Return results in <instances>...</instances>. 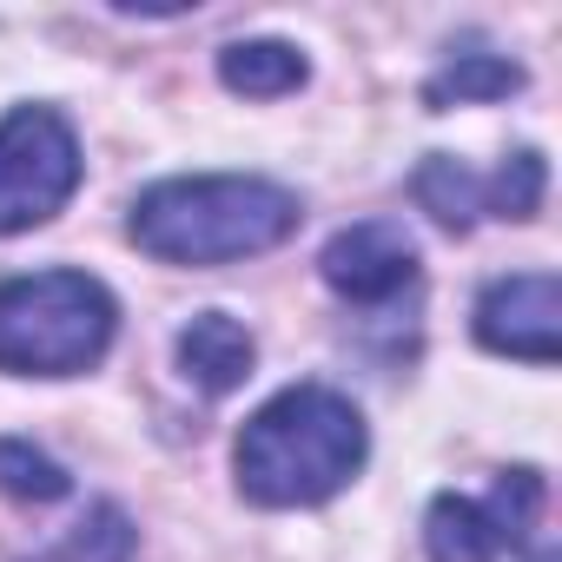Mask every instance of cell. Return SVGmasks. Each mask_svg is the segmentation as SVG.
I'll use <instances>...</instances> for the list:
<instances>
[{
  "label": "cell",
  "mask_w": 562,
  "mask_h": 562,
  "mask_svg": "<svg viewBox=\"0 0 562 562\" xmlns=\"http://www.w3.org/2000/svg\"><path fill=\"white\" fill-rule=\"evenodd\" d=\"M371 457L364 411L331 384H292L258 404L232 443L238 496L258 509H318Z\"/></svg>",
  "instance_id": "cell-1"
},
{
  "label": "cell",
  "mask_w": 562,
  "mask_h": 562,
  "mask_svg": "<svg viewBox=\"0 0 562 562\" xmlns=\"http://www.w3.org/2000/svg\"><path fill=\"white\" fill-rule=\"evenodd\" d=\"M305 205L292 186L251 179V172H192L159 179L133 199V245L159 265H232L285 245L299 232Z\"/></svg>",
  "instance_id": "cell-2"
},
{
  "label": "cell",
  "mask_w": 562,
  "mask_h": 562,
  "mask_svg": "<svg viewBox=\"0 0 562 562\" xmlns=\"http://www.w3.org/2000/svg\"><path fill=\"white\" fill-rule=\"evenodd\" d=\"M120 305L93 271L54 265L0 285V371L8 378H80L113 351Z\"/></svg>",
  "instance_id": "cell-3"
},
{
  "label": "cell",
  "mask_w": 562,
  "mask_h": 562,
  "mask_svg": "<svg viewBox=\"0 0 562 562\" xmlns=\"http://www.w3.org/2000/svg\"><path fill=\"white\" fill-rule=\"evenodd\" d=\"M80 192V139L54 106H14L0 120V238L47 225Z\"/></svg>",
  "instance_id": "cell-4"
},
{
  "label": "cell",
  "mask_w": 562,
  "mask_h": 562,
  "mask_svg": "<svg viewBox=\"0 0 562 562\" xmlns=\"http://www.w3.org/2000/svg\"><path fill=\"white\" fill-rule=\"evenodd\" d=\"M542 496H549V483L529 463L496 470V483H490L483 503L443 490L424 509V555L430 562H496V555H509V549L529 542V529L542 516Z\"/></svg>",
  "instance_id": "cell-5"
},
{
  "label": "cell",
  "mask_w": 562,
  "mask_h": 562,
  "mask_svg": "<svg viewBox=\"0 0 562 562\" xmlns=\"http://www.w3.org/2000/svg\"><path fill=\"white\" fill-rule=\"evenodd\" d=\"M470 331L496 358L555 364L562 358V278L555 271H509L476 292Z\"/></svg>",
  "instance_id": "cell-6"
},
{
  "label": "cell",
  "mask_w": 562,
  "mask_h": 562,
  "mask_svg": "<svg viewBox=\"0 0 562 562\" xmlns=\"http://www.w3.org/2000/svg\"><path fill=\"white\" fill-rule=\"evenodd\" d=\"M318 278L345 305H391V299L417 292V245L404 225L364 218V225H345L318 251Z\"/></svg>",
  "instance_id": "cell-7"
},
{
  "label": "cell",
  "mask_w": 562,
  "mask_h": 562,
  "mask_svg": "<svg viewBox=\"0 0 562 562\" xmlns=\"http://www.w3.org/2000/svg\"><path fill=\"white\" fill-rule=\"evenodd\" d=\"M172 364H179V378H186L192 391L232 397V391L251 378L258 345H251V331H245L232 312H199V318L172 338Z\"/></svg>",
  "instance_id": "cell-8"
},
{
  "label": "cell",
  "mask_w": 562,
  "mask_h": 562,
  "mask_svg": "<svg viewBox=\"0 0 562 562\" xmlns=\"http://www.w3.org/2000/svg\"><path fill=\"white\" fill-rule=\"evenodd\" d=\"M218 80L225 93H245V100H285L312 80V60L292 41H232L218 54Z\"/></svg>",
  "instance_id": "cell-9"
},
{
  "label": "cell",
  "mask_w": 562,
  "mask_h": 562,
  "mask_svg": "<svg viewBox=\"0 0 562 562\" xmlns=\"http://www.w3.org/2000/svg\"><path fill=\"white\" fill-rule=\"evenodd\" d=\"M522 87H529V74L516 60H503V54H457L443 74L424 80V106L450 113V106H476V100H509Z\"/></svg>",
  "instance_id": "cell-10"
},
{
  "label": "cell",
  "mask_w": 562,
  "mask_h": 562,
  "mask_svg": "<svg viewBox=\"0 0 562 562\" xmlns=\"http://www.w3.org/2000/svg\"><path fill=\"white\" fill-rule=\"evenodd\" d=\"M411 192H417V205H424L443 232H470V225L483 218V179H476L457 153H424Z\"/></svg>",
  "instance_id": "cell-11"
},
{
  "label": "cell",
  "mask_w": 562,
  "mask_h": 562,
  "mask_svg": "<svg viewBox=\"0 0 562 562\" xmlns=\"http://www.w3.org/2000/svg\"><path fill=\"white\" fill-rule=\"evenodd\" d=\"M542 186H549V166H542V153H536V146L509 153V159H503V166L483 179V218H509V225L536 218V212H542Z\"/></svg>",
  "instance_id": "cell-12"
},
{
  "label": "cell",
  "mask_w": 562,
  "mask_h": 562,
  "mask_svg": "<svg viewBox=\"0 0 562 562\" xmlns=\"http://www.w3.org/2000/svg\"><path fill=\"white\" fill-rule=\"evenodd\" d=\"M133 549H139L133 516H126L120 503H93V509L74 522V536H67L54 555H41V562H133Z\"/></svg>",
  "instance_id": "cell-13"
},
{
  "label": "cell",
  "mask_w": 562,
  "mask_h": 562,
  "mask_svg": "<svg viewBox=\"0 0 562 562\" xmlns=\"http://www.w3.org/2000/svg\"><path fill=\"white\" fill-rule=\"evenodd\" d=\"M0 490H8L14 503H60L74 490V476L47 450H34L21 437H0Z\"/></svg>",
  "instance_id": "cell-14"
},
{
  "label": "cell",
  "mask_w": 562,
  "mask_h": 562,
  "mask_svg": "<svg viewBox=\"0 0 562 562\" xmlns=\"http://www.w3.org/2000/svg\"><path fill=\"white\" fill-rule=\"evenodd\" d=\"M536 562H555V549H536Z\"/></svg>",
  "instance_id": "cell-15"
}]
</instances>
